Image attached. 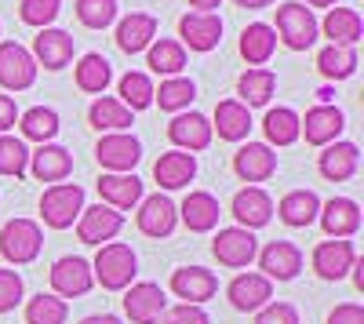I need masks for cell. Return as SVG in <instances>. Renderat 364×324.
<instances>
[{
  "instance_id": "obj_12",
  "label": "cell",
  "mask_w": 364,
  "mask_h": 324,
  "mask_svg": "<svg viewBox=\"0 0 364 324\" xmlns=\"http://www.w3.org/2000/svg\"><path fill=\"white\" fill-rule=\"evenodd\" d=\"M182 44H190V51H211L223 40V18L215 11H190L178 18Z\"/></svg>"
},
{
  "instance_id": "obj_3",
  "label": "cell",
  "mask_w": 364,
  "mask_h": 324,
  "mask_svg": "<svg viewBox=\"0 0 364 324\" xmlns=\"http://www.w3.org/2000/svg\"><path fill=\"white\" fill-rule=\"evenodd\" d=\"M44 248V233L33 219H11L4 230H0V252H4L8 262L15 266H26V262H33Z\"/></svg>"
},
{
  "instance_id": "obj_42",
  "label": "cell",
  "mask_w": 364,
  "mask_h": 324,
  "mask_svg": "<svg viewBox=\"0 0 364 324\" xmlns=\"http://www.w3.org/2000/svg\"><path fill=\"white\" fill-rule=\"evenodd\" d=\"M197 95V84L190 77H171L161 84V92H154V102H161V109H186Z\"/></svg>"
},
{
  "instance_id": "obj_30",
  "label": "cell",
  "mask_w": 364,
  "mask_h": 324,
  "mask_svg": "<svg viewBox=\"0 0 364 324\" xmlns=\"http://www.w3.org/2000/svg\"><path fill=\"white\" fill-rule=\"evenodd\" d=\"M277 215H281L288 226H310V222L321 215V200H317L314 190H291V193L281 197Z\"/></svg>"
},
{
  "instance_id": "obj_51",
  "label": "cell",
  "mask_w": 364,
  "mask_h": 324,
  "mask_svg": "<svg viewBox=\"0 0 364 324\" xmlns=\"http://www.w3.org/2000/svg\"><path fill=\"white\" fill-rule=\"evenodd\" d=\"M80 324H120L113 313H95V317H84Z\"/></svg>"
},
{
  "instance_id": "obj_13",
  "label": "cell",
  "mask_w": 364,
  "mask_h": 324,
  "mask_svg": "<svg viewBox=\"0 0 364 324\" xmlns=\"http://www.w3.org/2000/svg\"><path fill=\"white\" fill-rule=\"evenodd\" d=\"M343 128H346V117H343L339 106H331V102L314 106V109L306 113V121H299V131H306V142H310V146L336 142V139L343 135Z\"/></svg>"
},
{
  "instance_id": "obj_47",
  "label": "cell",
  "mask_w": 364,
  "mask_h": 324,
  "mask_svg": "<svg viewBox=\"0 0 364 324\" xmlns=\"http://www.w3.org/2000/svg\"><path fill=\"white\" fill-rule=\"evenodd\" d=\"M255 324H299V313L291 303H266L255 313Z\"/></svg>"
},
{
  "instance_id": "obj_31",
  "label": "cell",
  "mask_w": 364,
  "mask_h": 324,
  "mask_svg": "<svg viewBox=\"0 0 364 324\" xmlns=\"http://www.w3.org/2000/svg\"><path fill=\"white\" fill-rule=\"evenodd\" d=\"M273 48H277V33H273V26H266V22H252L245 33H240V55H245V63H252V66L269 63Z\"/></svg>"
},
{
  "instance_id": "obj_36",
  "label": "cell",
  "mask_w": 364,
  "mask_h": 324,
  "mask_svg": "<svg viewBox=\"0 0 364 324\" xmlns=\"http://www.w3.org/2000/svg\"><path fill=\"white\" fill-rule=\"evenodd\" d=\"M317 70L328 77V80H346L353 77L357 70V51L350 44H328L321 55H317Z\"/></svg>"
},
{
  "instance_id": "obj_23",
  "label": "cell",
  "mask_w": 364,
  "mask_h": 324,
  "mask_svg": "<svg viewBox=\"0 0 364 324\" xmlns=\"http://www.w3.org/2000/svg\"><path fill=\"white\" fill-rule=\"evenodd\" d=\"M321 226L328 237H353V233L360 230V208H357V200L350 197H331L324 208H321Z\"/></svg>"
},
{
  "instance_id": "obj_37",
  "label": "cell",
  "mask_w": 364,
  "mask_h": 324,
  "mask_svg": "<svg viewBox=\"0 0 364 324\" xmlns=\"http://www.w3.org/2000/svg\"><path fill=\"white\" fill-rule=\"evenodd\" d=\"M273 87H277V77H273L269 70H248L245 77L237 80V92H240V106H266Z\"/></svg>"
},
{
  "instance_id": "obj_45",
  "label": "cell",
  "mask_w": 364,
  "mask_h": 324,
  "mask_svg": "<svg viewBox=\"0 0 364 324\" xmlns=\"http://www.w3.org/2000/svg\"><path fill=\"white\" fill-rule=\"evenodd\" d=\"M58 8H63V0H22V4H18V18L26 26L48 29L58 18Z\"/></svg>"
},
{
  "instance_id": "obj_1",
  "label": "cell",
  "mask_w": 364,
  "mask_h": 324,
  "mask_svg": "<svg viewBox=\"0 0 364 324\" xmlns=\"http://www.w3.org/2000/svg\"><path fill=\"white\" fill-rule=\"evenodd\" d=\"M135 266H139V259H135V252L128 244H102L95 262H91V277H95L102 288H109V291H120V288L132 284Z\"/></svg>"
},
{
  "instance_id": "obj_40",
  "label": "cell",
  "mask_w": 364,
  "mask_h": 324,
  "mask_svg": "<svg viewBox=\"0 0 364 324\" xmlns=\"http://www.w3.org/2000/svg\"><path fill=\"white\" fill-rule=\"evenodd\" d=\"M70 310H66V299L58 296H33L26 303V324H66Z\"/></svg>"
},
{
  "instance_id": "obj_14",
  "label": "cell",
  "mask_w": 364,
  "mask_h": 324,
  "mask_svg": "<svg viewBox=\"0 0 364 324\" xmlns=\"http://www.w3.org/2000/svg\"><path fill=\"white\" fill-rule=\"evenodd\" d=\"M226 296H230L233 310L255 313V310H262V306L273 299V284H269L262 274H237V277L230 281V288H226Z\"/></svg>"
},
{
  "instance_id": "obj_50",
  "label": "cell",
  "mask_w": 364,
  "mask_h": 324,
  "mask_svg": "<svg viewBox=\"0 0 364 324\" xmlns=\"http://www.w3.org/2000/svg\"><path fill=\"white\" fill-rule=\"evenodd\" d=\"M15 121H18V109H15V99H8V95H0V135H4L8 128H15Z\"/></svg>"
},
{
  "instance_id": "obj_29",
  "label": "cell",
  "mask_w": 364,
  "mask_h": 324,
  "mask_svg": "<svg viewBox=\"0 0 364 324\" xmlns=\"http://www.w3.org/2000/svg\"><path fill=\"white\" fill-rule=\"evenodd\" d=\"M211 131H219V139H226V142L248 139V131H252V113H248V106H240V102H233V99L219 102V106H215V124H211Z\"/></svg>"
},
{
  "instance_id": "obj_6",
  "label": "cell",
  "mask_w": 364,
  "mask_h": 324,
  "mask_svg": "<svg viewBox=\"0 0 364 324\" xmlns=\"http://www.w3.org/2000/svg\"><path fill=\"white\" fill-rule=\"evenodd\" d=\"M33 80H37V63L29 55V48H22L15 40L0 44V84L8 92H26Z\"/></svg>"
},
{
  "instance_id": "obj_39",
  "label": "cell",
  "mask_w": 364,
  "mask_h": 324,
  "mask_svg": "<svg viewBox=\"0 0 364 324\" xmlns=\"http://www.w3.org/2000/svg\"><path fill=\"white\" fill-rule=\"evenodd\" d=\"M262 128H266V139H269L273 146H291V142L302 135V131H299V113L288 109V106L269 109L266 121H262Z\"/></svg>"
},
{
  "instance_id": "obj_19",
  "label": "cell",
  "mask_w": 364,
  "mask_h": 324,
  "mask_svg": "<svg viewBox=\"0 0 364 324\" xmlns=\"http://www.w3.org/2000/svg\"><path fill=\"white\" fill-rule=\"evenodd\" d=\"M168 139L178 146L182 153L208 150V142H211V121H208L204 113H178L175 121L168 124Z\"/></svg>"
},
{
  "instance_id": "obj_34",
  "label": "cell",
  "mask_w": 364,
  "mask_h": 324,
  "mask_svg": "<svg viewBox=\"0 0 364 324\" xmlns=\"http://www.w3.org/2000/svg\"><path fill=\"white\" fill-rule=\"evenodd\" d=\"M109 80H113V66L106 63L99 51H91V55L80 58V66H77V87H80V92H87V95H102Z\"/></svg>"
},
{
  "instance_id": "obj_43",
  "label": "cell",
  "mask_w": 364,
  "mask_h": 324,
  "mask_svg": "<svg viewBox=\"0 0 364 324\" xmlns=\"http://www.w3.org/2000/svg\"><path fill=\"white\" fill-rule=\"evenodd\" d=\"M29 168V150L26 142L15 139V135H0V175H26Z\"/></svg>"
},
{
  "instance_id": "obj_7",
  "label": "cell",
  "mask_w": 364,
  "mask_h": 324,
  "mask_svg": "<svg viewBox=\"0 0 364 324\" xmlns=\"http://www.w3.org/2000/svg\"><path fill=\"white\" fill-rule=\"evenodd\" d=\"M211 252H215V259L223 262V266L240 270V266H248V262L259 255V241H255L252 230L230 226V230H219V237H215V244H211Z\"/></svg>"
},
{
  "instance_id": "obj_20",
  "label": "cell",
  "mask_w": 364,
  "mask_h": 324,
  "mask_svg": "<svg viewBox=\"0 0 364 324\" xmlns=\"http://www.w3.org/2000/svg\"><path fill=\"white\" fill-rule=\"evenodd\" d=\"M29 171H33L37 183H63L66 175L73 171V157L66 146H55V142H44L37 153H29Z\"/></svg>"
},
{
  "instance_id": "obj_35",
  "label": "cell",
  "mask_w": 364,
  "mask_h": 324,
  "mask_svg": "<svg viewBox=\"0 0 364 324\" xmlns=\"http://www.w3.org/2000/svg\"><path fill=\"white\" fill-rule=\"evenodd\" d=\"M87 121H91V128H99V131H124V128H132V109L120 106L117 99L102 95V99L91 102Z\"/></svg>"
},
{
  "instance_id": "obj_44",
  "label": "cell",
  "mask_w": 364,
  "mask_h": 324,
  "mask_svg": "<svg viewBox=\"0 0 364 324\" xmlns=\"http://www.w3.org/2000/svg\"><path fill=\"white\" fill-rule=\"evenodd\" d=\"M77 18L87 29H106L117 18V0H77Z\"/></svg>"
},
{
  "instance_id": "obj_33",
  "label": "cell",
  "mask_w": 364,
  "mask_h": 324,
  "mask_svg": "<svg viewBox=\"0 0 364 324\" xmlns=\"http://www.w3.org/2000/svg\"><path fill=\"white\" fill-rule=\"evenodd\" d=\"M364 33V22L353 8H331L324 18V37H331V44H357Z\"/></svg>"
},
{
  "instance_id": "obj_16",
  "label": "cell",
  "mask_w": 364,
  "mask_h": 324,
  "mask_svg": "<svg viewBox=\"0 0 364 324\" xmlns=\"http://www.w3.org/2000/svg\"><path fill=\"white\" fill-rule=\"evenodd\" d=\"M171 291L178 299H186L190 306H200V303H208L219 291V281L204 266H182V270L171 274Z\"/></svg>"
},
{
  "instance_id": "obj_11",
  "label": "cell",
  "mask_w": 364,
  "mask_h": 324,
  "mask_svg": "<svg viewBox=\"0 0 364 324\" xmlns=\"http://www.w3.org/2000/svg\"><path fill=\"white\" fill-rule=\"evenodd\" d=\"M353 262H357V252L350 241L343 237H331V241H321L314 248V270L321 281H343L350 270H353Z\"/></svg>"
},
{
  "instance_id": "obj_4",
  "label": "cell",
  "mask_w": 364,
  "mask_h": 324,
  "mask_svg": "<svg viewBox=\"0 0 364 324\" xmlns=\"http://www.w3.org/2000/svg\"><path fill=\"white\" fill-rule=\"evenodd\" d=\"M317 18L306 4H281L277 8V29L273 33H281V40L291 48V51H306L314 48L317 40Z\"/></svg>"
},
{
  "instance_id": "obj_52",
  "label": "cell",
  "mask_w": 364,
  "mask_h": 324,
  "mask_svg": "<svg viewBox=\"0 0 364 324\" xmlns=\"http://www.w3.org/2000/svg\"><path fill=\"white\" fill-rule=\"evenodd\" d=\"M190 4H193V11H215L223 0H190Z\"/></svg>"
},
{
  "instance_id": "obj_32",
  "label": "cell",
  "mask_w": 364,
  "mask_h": 324,
  "mask_svg": "<svg viewBox=\"0 0 364 324\" xmlns=\"http://www.w3.org/2000/svg\"><path fill=\"white\" fill-rule=\"evenodd\" d=\"M146 66L161 73V77H178L182 70H186V48H182L178 40H154L146 48Z\"/></svg>"
},
{
  "instance_id": "obj_22",
  "label": "cell",
  "mask_w": 364,
  "mask_h": 324,
  "mask_svg": "<svg viewBox=\"0 0 364 324\" xmlns=\"http://www.w3.org/2000/svg\"><path fill=\"white\" fill-rule=\"evenodd\" d=\"M99 193H102V204L124 212V208H132V204L142 200V179L132 175V171H109V175L99 179Z\"/></svg>"
},
{
  "instance_id": "obj_46",
  "label": "cell",
  "mask_w": 364,
  "mask_h": 324,
  "mask_svg": "<svg viewBox=\"0 0 364 324\" xmlns=\"http://www.w3.org/2000/svg\"><path fill=\"white\" fill-rule=\"evenodd\" d=\"M22 299V277L15 270H0V313L15 310Z\"/></svg>"
},
{
  "instance_id": "obj_48",
  "label": "cell",
  "mask_w": 364,
  "mask_h": 324,
  "mask_svg": "<svg viewBox=\"0 0 364 324\" xmlns=\"http://www.w3.org/2000/svg\"><path fill=\"white\" fill-rule=\"evenodd\" d=\"M161 320H164V324H208V313H204L200 306L178 303V306L164 310V317H161Z\"/></svg>"
},
{
  "instance_id": "obj_15",
  "label": "cell",
  "mask_w": 364,
  "mask_h": 324,
  "mask_svg": "<svg viewBox=\"0 0 364 324\" xmlns=\"http://www.w3.org/2000/svg\"><path fill=\"white\" fill-rule=\"evenodd\" d=\"M259 266L266 281H291L302 270V252L291 241H273L259 252Z\"/></svg>"
},
{
  "instance_id": "obj_54",
  "label": "cell",
  "mask_w": 364,
  "mask_h": 324,
  "mask_svg": "<svg viewBox=\"0 0 364 324\" xmlns=\"http://www.w3.org/2000/svg\"><path fill=\"white\" fill-rule=\"evenodd\" d=\"M306 4H314V8H331L336 0H306Z\"/></svg>"
},
{
  "instance_id": "obj_2",
  "label": "cell",
  "mask_w": 364,
  "mask_h": 324,
  "mask_svg": "<svg viewBox=\"0 0 364 324\" xmlns=\"http://www.w3.org/2000/svg\"><path fill=\"white\" fill-rule=\"evenodd\" d=\"M84 212V190L77 183H55L41 197V215L51 230H66L80 219Z\"/></svg>"
},
{
  "instance_id": "obj_26",
  "label": "cell",
  "mask_w": 364,
  "mask_h": 324,
  "mask_svg": "<svg viewBox=\"0 0 364 324\" xmlns=\"http://www.w3.org/2000/svg\"><path fill=\"white\" fill-rule=\"evenodd\" d=\"M178 215H182V222H186V230L208 233V230L219 226V200L208 190H193V193H186V200H182Z\"/></svg>"
},
{
  "instance_id": "obj_38",
  "label": "cell",
  "mask_w": 364,
  "mask_h": 324,
  "mask_svg": "<svg viewBox=\"0 0 364 324\" xmlns=\"http://www.w3.org/2000/svg\"><path fill=\"white\" fill-rule=\"evenodd\" d=\"M18 128H22L26 139H33V142L44 146V142H51L58 135V113L48 109V106H33V109H26L18 117Z\"/></svg>"
},
{
  "instance_id": "obj_53",
  "label": "cell",
  "mask_w": 364,
  "mask_h": 324,
  "mask_svg": "<svg viewBox=\"0 0 364 324\" xmlns=\"http://www.w3.org/2000/svg\"><path fill=\"white\" fill-rule=\"evenodd\" d=\"M240 8H266V4H273V0H237Z\"/></svg>"
},
{
  "instance_id": "obj_9",
  "label": "cell",
  "mask_w": 364,
  "mask_h": 324,
  "mask_svg": "<svg viewBox=\"0 0 364 324\" xmlns=\"http://www.w3.org/2000/svg\"><path fill=\"white\" fill-rule=\"evenodd\" d=\"M168 310V296L164 288L154 284V281H142V284H132L128 296H124V313L135 320V324H157Z\"/></svg>"
},
{
  "instance_id": "obj_24",
  "label": "cell",
  "mask_w": 364,
  "mask_h": 324,
  "mask_svg": "<svg viewBox=\"0 0 364 324\" xmlns=\"http://www.w3.org/2000/svg\"><path fill=\"white\" fill-rule=\"evenodd\" d=\"M233 215H237L240 230H259V226H266L273 219V200H269L266 190L248 186V190H240L233 197Z\"/></svg>"
},
{
  "instance_id": "obj_41",
  "label": "cell",
  "mask_w": 364,
  "mask_h": 324,
  "mask_svg": "<svg viewBox=\"0 0 364 324\" xmlns=\"http://www.w3.org/2000/svg\"><path fill=\"white\" fill-rule=\"evenodd\" d=\"M117 102L128 106L132 113L154 106V84H149V77L146 73H124L120 77V99Z\"/></svg>"
},
{
  "instance_id": "obj_17",
  "label": "cell",
  "mask_w": 364,
  "mask_h": 324,
  "mask_svg": "<svg viewBox=\"0 0 364 324\" xmlns=\"http://www.w3.org/2000/svg\"><path fill=\"white\" fill-rule=\"evenodd\" d=\"M233 171L245 183H266L269 175L277 171V153H273L266 142H248V146H240V150H237Z\"/></svg>"
},
{
  "instance_id": "obj_27",
  "label": "cell",
  "mask_w": 364,
  "mask_h": 324,
  "mask_svg": "<svg viewBox=\"0 0 364 324\" xmlns=\"http://www.w3.org/2000/svg\"><path fill=\"white\" fill-rule=\"evenodd\" d=\"M193 175H197V161L193 153H182V150L161 153V161L154 164V179L164 190H182L186 183H193Z\"/></svg>"
},
{
  "instance_id": "obj_5",
  "label": "cell",
  "mask_w": 364,
  "mask_h": 324,
  "mask_svg": "<svg viewBox=\"0 0 364 324\" xmlns=\"http://www.w3.org/2000/svg\"><path fill=\"white\" fill-rule=\"evenodd\" d=\"M95 277H91V262L80 255H66L51 266V288L58 299H80L91 291Z\"/></svg>"
},
{
  "instance_id": "obj_25",
  "label": "cell",
  "mask_w": 364,
  "mask_h": 324,
  "mask_svg": "<svg viewBox=\"0 0 364 324\" xmlns=\"http://www.w3.org/2000/svg\"><path fill=\"white\" fill-rule=\"evenodd\" d=\"M357 164H360V153H357L353 142H328L324 153H321V161H317V168H321V175H324L328 183L353 179Z\"/></svg>"
},
{
  "instance_id": "obj_18",
  "label": "cell",
  "mask_w": 364,
  "mask_h": 324,
  "mask_svg": "<svg viewBox=\"0 0 364 324\" xmlns=\"http://www.w3.org/2000/svg\"><path fill=\"white\" fill-rule=\"evenodd\" d=\"M33 63H41L44 70H63L70 66V58H73V37L66 33V29H41L37 40H33Z\"/></svg>"
},
{
  "instance_id": "obj_28",
  "label": "cell",
  "mask_w": 364,
  "mask_h": 324,
  "mask_svg": "<svg viewBox=\"0 0 364 324\" xmlns=\"http://www.w3.org/2000/svg\"><path fill=\"white\" fill-rule=\"evenodd\" d=\"M154 37H157V18L154 15H142V11L128 15L124 22L117 26V48L128 51V55L146 51L149 44H154Z\"/></svg>"
},
{
  "instance_id": "obj_10",
  "label": "cell",
  "mask_w": 364,
  "mask_h": 324,
  "mask_svg": "<svg viewBox=\"0 0 364 324\" xmlns=\"http://www.w3.org/2000/svg\"><path fill=\"white\" fill-rule=\"evenodd\" d=\"M95 157H99V164L109 168V171H132V168L142 161V146H139V139L128 135V131H109V135L99 139Z\"/></svg>"
},
{
  "instance_id": "obj_8",
  "label": "cell",
  "mask_w": 364,
  "mask_h": 324,
  "mask_svg": "<svg viewBox=\"0 0 364 324\" xmlns=\"http://www.w3.org/2000/svg\"><path fill=\"white\" fill-rule=\"evenodd\" d=\"M120 226H124V215H120L117 208H109V204H95V208H84L80 219H77V237L84 244H106L113 241Z\"/></svg>"
},
{
  "instance_id": "obj_49",
  "label": "cell",
  "mask_w": 364,
  "mask_h": 324,
  "mask_svg": "<svg viewBox=\"0 0 364 324\" xmlns=\"http://www.w3.org/2000/svg\"><path fill=\"white\" fill-rule=\"evenodd\" d=\"M328 324H364V306L357 303H343L328 313Z\"/></svg>"
},
{
  "instance_id": "obj_21",
  "label": "cell",
  "mask_w": 364,
  "mask_h": 324,
  "mask_svg": "<svg viewBox=\"0 0 364 324\" xmlns=\"http://www.w3.org/2000/svg\"><path fill=\"white\" fill-rule=\"evenodd\" d=\"M139 230L146 233V237H168V233L175 230V219H178V208L164 197V193H154L146 197L139 204Z\"/></svg>"
}]
</instances>
